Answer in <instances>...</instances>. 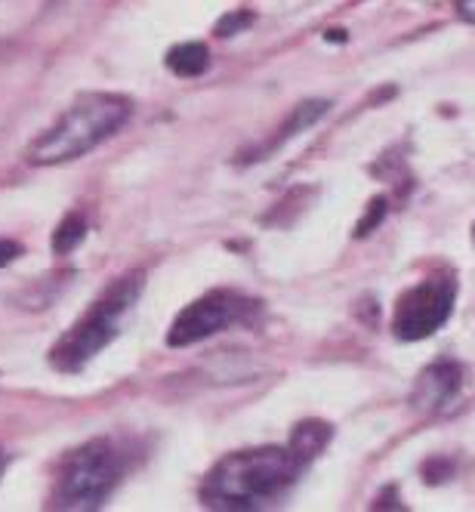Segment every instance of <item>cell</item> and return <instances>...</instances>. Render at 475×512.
Wrapping results in <instances>:
<instances>
[{"mask_svg":"<svg viewBox=\"0 0 475 512\" xmlns=\"http://www.w3.org/2000/svg\"><path fill=\"white\" fill-rule=\"evenodd\" d=\"M84 235H87V223L78 216V213H68L62 223H59V229H56V235H53V250L62 256V253H71L75 250L81 241H84Z\"/></svg>","mask_w":475,"mask_h":512,"instance_id":"cell-11","label":"cell"},{"mask_svg":"<svg viewBox=\"0 0 475 512\" xmlns=\"http://www.w3.org/2000/svg\"><path fill=\"white\" fill-rule=\"evenodd\" d=\"M457 10H460V16H463L466 22L475 25V0H457Z\"/></svg>","mask_w":475,"mask_h":512,"instance_id":"cell-15","label":"cell"},{"mask_svg":"<svg viewBox=\"0 0 475 512\" xmlns=\"http://www.w3.org/2000/svg\"><path fill=\"white\" fill-rule=\"evenodd\" d=\"M210 65V53L204 44L198 41H189V44H176L170 53H167V68L179 78H198L204 75Z\"/></svg>","mask_w":475,"mask_h":512,"instance_id":"cell-8","label":"cell"},{"mask_svg":"<svg viewBox=\"0 0 475 512\" xmlns=\"http://www.w3.org/2000/svg\"><path fill=\"white\" fill-rule=\"evenodd\" d=\"M19 253H22V247H19L16 241H10V238H0V269L10 266Z\"/></svg>","mask_w":475,"mask_h":512,"instance_id":"cell-14","label":"cell"},{"mask_svg":"<svg viewBox=\"0 0 475 512\" xmlns=\"http://www.w3.org/2000/svg\"><path fill=\"white\" fill-rule=\"evenodd\" d=\"M327 438H331V426L327 423H318V420H306L294 429V435H290V451H294L303 463L315 460L324 445H327Z\"/></svg>","mask_w":475,"mask_h":512,"instance_id":"cell-9","label":"cell"},{"mask_svg":"<svg viewBox=\"0 0 475 512\" xmlns=\"http://www.w3.org/2000/svg\"><path fill=\"white\" fill-rule=\"evenodd\" d=\"M121 454L112 442L96 438L68 457L59 475V506L62 509H99L105 497L121 482Z\"/></svg>","mask_w":475,"mask_h":512,"instance_id":"cell-4","label":"cell"},{"mask_svg":"<svg viewBox=\"0 0 475 512\" xmlns=\"http://www.w3.org/2000/svg\"><path fill=\"white\" fill-rule=\"evenodd\" d=\"M463 386V368L457 361H435L420 374L414 389V405L420 411H442L457 398Z\"/></svg>","mask_w":475,"mask_h":512,"instance_id":"cell-7","label":"cell"},{"mask_svg":"<svg viewBox=\"0 0 475 512\" xmlns=\"http://www.w3.org/2000/svg\"><path fill=\"white\" fill-rule=\"evenodd\" d=\"M130 115V99L118 93H87L78 102H71L62 118L28 145L25 158L38 167L78 161L90 155L108 136H115L130 121Z\"/></svg>","mask_w":475,"mask_h":512,"instance_id":"cell-2","label":"cell"},{"mask_svg":"<svg viewBox=\"0 0 475 512\" xmlns=\"http://www.w3.org/2000/svg\"><path fill=\"white\" fill-rule=\"evenodd\" d=\"M244 312V306H238V297L232 294H207L201 300H195L192 306L182 309L173 324L167 343L182 349V346H195L219 331H226L232 321H238V315Z\"/></svg>","mask_w":475,"mask_h":512,"instance_id":"cell-6","label":"cell"},{"mask_svg":"<svg viewBox=\"0 0 475 512\" xmlns=\"http://www.w3.org/2000/svg\"><path fill=\"white\" fill-rule=\"evenodd\" d=\"M306 463L290 448H250L219 460L204 482V506L210 509H263L275 503Z\"/></svg>","mask_w":475,"mask_h":512,"instance_id":"cell-1","label":"cell"},{"mask_svg":"<svg viewBox=\"0 0 475 512\" xmlns=\"http://www.w3.org/2000/svg\"><path fill=\"white\" fill-rule=\"evenodd\" d=\"M327 105L324 99H318V102H303L294 115H290V121H287V127L284 130H278V139L272 142V145H278V142H284V139H290V136H297L300 130H306V127H312L324 112H327Z\"/></svg>","mask_w":475,"mask_h":512,"instance_id":"cell-10","label":"cell"},{"mask_svg":"<svg viewBox=\"0 0 475 512\" xmlns=\"http://www.w3.org/2000/svg\"><path fill=\"white\" fill-rule=\"evenodd\" d=\"M454 300H457L454 278L435 275V278H426V281L414 284L395 303V315H392L395 337L405 340V343H417V340L432 337L438 327L451 318Z\"/></svg>","mask_w":475,"mask_h":512,"instance_id":"cell-5","label":"cell"},{"mask_svg":"<svg viewBox=\"0 0 475 512\" xmlns=\"http://www.w3.org/2000/svg\"><path fill=\"white\" fill-rule=\"evenodd\" d=\"M139 294H142V275H127L118 284L108 287L93 303V309L53 346L50 352L53 368L62 374H78L84 364H90L121 334L124 315L136 306Z\"/></svg>","mask_w":475,"mask_h":512,"instance_id":"cell-3","label":"cell"},{"mask_svg":"<svg viewBox=\"0 0 475 512\" xmlns=\"http://www.w3.org/2000/svg\"><path fill=\"white\" fill-rule=\"evenodd\" d=\"M383 216H386V201H383V198H377V201L371 204V213L361 219V226H358V232H355V235H358V238H361V235H371V232H374V226L380 223Z\"/></svg>","mask_w":475,"mask_h":512,"instance_id":"cell-12","label":"cell"},{"mask_svg":"<svg viewBox=\"0 0 475 512\" xmlns=\"http://www.w3.org/2000/svg\"><path fill=\"white\" fill-rule=\"evenodd\" d=\"M250 22V16L247 13H235V16H226L223 22L216 25V34H223V38H229V34H235L238 28H244Z\"/></svg>","mask_w":475,"mask_h":512,"instance_id":"cell-13","label":"cell"}]
</instances>
